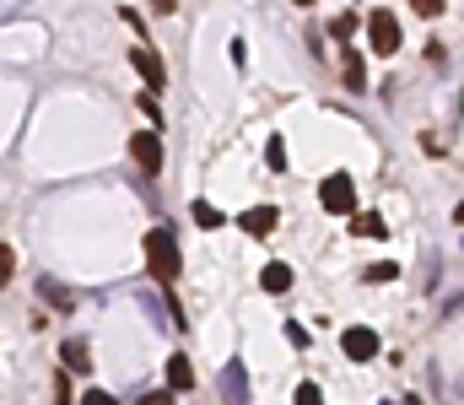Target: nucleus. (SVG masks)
Returning <instances> with one entry per match:
<instances>
[{
	"label": "nucleus",
	"mask_w": 464,
	"mask_h": 405,
	"mask_svg": "<svg viewBox=\"0 0 464 405\" xmlns=\"http://www.w3.org/2000/svg\"><path fill=\"white\" fill-rule=\"evenodd\" d=\"M146 265H151V275H157L162 286L179 281L184 260H179V238H173V227H151V233H146Z\"/></svg>",
	"instance_id": "nucleus-1"
},
{
	"label": "nucleus",
	"mask_w": 464,
	"mask_h": 405,
	"mask_svg": "<svg viewBox=\"0 0 464 405\" xmlns=\"http://www.w3.org/2000/svg\"><path fill=\"white\" fill-rule=\"evenodd\" d=\"M367 43H372V54H394L400 49V16L394 11H367Z\"/></svg>",
	"instance_id": "nucleus-2"
},
{
	"label": "nucleus",
	"mask_w": 464,
	"mask_h": 405,
	"mask_svg": "<svg viewBox=\"0 0 464 405\" xmlns=\"http://www.w3.org/2000/svg\"><path fill=\"white\" fill-rule=\"evenodd\" d=\"M319 200H324V211H335V217H356V184H351L346 173H330V178L319 184Z\"/></svg>",
	"instance_id": "nucleus-3"
},
{
	"label": "nucleus",
	"mask_w": 464,
	"mask_h": 405,
	"mask_svg": "<svg viewBox=\"0 0 464 405\" xmlns=\"http://www.w3.org/2000/svg\"><path fill=\"white\" fill-rule=\"evenodd\" d=\"M130 65L146 76V92H162V82H168V65H162V54H157V49H146V43H140V49H130Z\"/></svg>",
	"instance_id": "nucleus-4"
},
{
	"label": "nucleus",
	"mask_w": 464,
	"mask_h": 405,
	"mask_svg": "<svg viewBox=\"0 0 464 405\" xmlns=\"http://www.w3.org/2000/svg\"><path fill=\"white\" fill-rule=\"evenodd\" d=\"M341 352H346L351 362H372V357H378V335H372L367 324H351L346 335H341Z\"/></svg>",
	"instance_id": "nucleus-5"
},
{
	"label": "nucleus",
	"mask_w": 464,
	"mask_h": 405,
	"mask_svg": "<svg viewBox=\"0 0 464 405\" xmlns=\"http://www.w3.org/2000/svg\"><path fill=\"white\" fill-rule=\"evenodd\" d=\"M130 157H135V162H140L146 173H157V168H162V140H157L151 130L130 135Z\"/></svg>",
	"instance_id": "nucleus-6"
},
{
	"label": "nucleus",
	"mask_w": 464,
	"mask_h": 405,
	"mask_svg": "<svg viewBox=\"0 0 464 405\" xmlns=\"http://www.w3.org/2000/svg\"><path fill=\"white\" fill-rule=\"evenodd\" d=\"M237 222H243V233H254V238H270V233H276V222H281V211H276V206H254V211H243Z\"/></svg>",
	"instance_id": "nucleus-7"
},
{
	"label": "nucleus",
	"mask_w": 464,
	"mask_h": 405,
	"mask_svg": "<svg viewBox=\"0 0 464 405\" xmlns=\"http://www.w3.org/2000/svg\"><path fill=\"white\" fill-rule=\"evenodd\" d=\"M222 395H227V405H248V373L237 362H227V373H222Z\"/></svg>",
	"instance_id": "nucleus-8"
},
{
	"label": "nucleus",
	"mask_w": 464,
	"mask_h": 405,
	"mask_svg": "<svg viewBox=\"0 0 464 405\" xmlns=\"http://www.w3.org/2000/svg\"><path fill=\"white\" fill-rule=\"evenodd\" d=\"M168 390H195V362H189L184 352L168 357Z\"/></svg>",
	"instance_id": "nucleus-9"
},
{
	"label": "nucleus",
	"mask_w": 464,
	"mask_h": 405,
	"mask_svg": "<svg viewBox=\"0 0 464 405\" xmlns=\"http://www.w3.org/2000/svg\"><path fill=\"white\" fill-rule=\"evenodd\" d=\"M341 76H346L351 92H367V71H362V54H356V49H346V54H341Z\"/></svg>",
	"instance_id": "nucleus-10"
},
{
	"label": "nucleus",
	"mask_w": 464,
	"mask_h": 405,
	"mask_svg": "<svg viewBox=\"0 0 464 405\" xmlns=\"http://www.w3.org/2000/svg\"><path fill=\"white\" fill-rule=\"evenodd\" d=\"M189 217H195V227H206V233H217V227L227 222V217H222L211 200H195V206H189Z\"/></svg>",
	"instance_id": "nucleus-11"
},
{
	"label": "nucleus",
	"mask_w": 464,
	"mask_h": 405,
	"mask_svg": "<svg viewBox=\"0 0 464 405\" xmlns=\"http://www.w3.org/2000/svg\"><path fill=\"white\" fill-rule=\"evenodd\" d=\"M351 233H356V238H383L389 227H383V217H372V211H356V217H351Z\"/></svg>",
	"instance_id": "nucleus-12"
},
{
	"label": "nucleus",
	"mask_w": 464,
	"mask_h": 405,
	"mask_svg": "<svg viewBox=\"0 0 464 405\" xmlns=\"http://www.w3.org/2000/svg\"><path fill=\"white\" fill-rule=\"evenodd\" d=\"M259 286H265V292H286V286H292V270L286 265H265L259 270Z\"/></svg>",
	"instance_id": "nucleus-13"
},
{
	"label": "nucleus",
	"mask_w": 464,
	"mask_h": 405,
	"mask_svg": "<svg viewBox=\"0 0 464 405\" xmlns=\"http://www.w3.org/2000/svg\"><path fill=\"white\" fill-rule=\"evenodd\" d=\"M65 368H76V373H87V368H92V352H87V341H71V346H65Z\"/></svg>",
	"instance_id": "nucleus-14"
},
{
	"label": "nucleus",
	"mask_w": 464,
	"mask_h": 405,
	"mask_svg": "<svg viewBox=\"0 0 464 405\" xmlns=\"http://www.w3.org/2000/svg\"><path fill=\"white\" fill-rule=\"evenodd\" d=\"M38 292H44V297H49L54 308H71V292H65L60 281H49V275H44V281H38Z\"/></svg>",
	"instance_id": "nucleus-15"
},
{
	"label": "nucleus",
	"mask_w": 464,
	"mask_h": 405,
	"mask_svg": "<svg viewBox=\"0 0 464 405\" xmlns=\"http://www.w3.org/2000/svg\"><path fill=\"white\" fill-rule=\"evenodd\" d=\"M265 162H270V168H276V173H281V168H286V146H281V135H276V140H270V146H265Z\"/></svg>",
	"instance_id": "nucleus-16"
},
{
	"label": "nucleus",
	"mask_w": 464,
	"mask_h": 405,
	"mask_svg": "<svg viewBox=\"0 0 464 405\" xmlns=\"http://www.w3.org/2000/svg\"><path fill=\"white\" fill-rule=\"evenodd\" d=\"M297 405H324V390L319 384H297Z\"/></svg>",
	"instance_id": "nucleus-17"
},
{
	"label": "nucleus",
	"mask_w": 464,
	"mask_h": 405,
	"mask_svg": "<svg viewBox=\"0 0 464 405\" xmlns=\"http://www.w3.org/2000/svg\"><path fill=\"white\" fill-rule=\"evenodd\" d=\"M140 114H146V120H151V130H157V125H162V109H157V98H151V92H140Z\"/></svg>",
	"instance_id": "nucleus-18"
},
{
	"label": "nucleus",
	"mask_w": 464,
	"mask_h": 405,
	"mask_svg": "<svg viewBox=\"0 0 464 405\" xmlns=\"http://www.w3.org/2000/svg\"><path fill=\"white\" fill-rule=\"evenodd\" d=\"M367 275H372V281H394L400 265H394V260H378V265H367Z\"/></svg>",
	"instance_id": "nucleus-19"
},
{
	"label": "nucleus",
	"mask_w": 464,
	"mask_h": 405,
	"mask_svg": "<svg viewBox=\"0 0 464 405\" xmlns=\"http://www.w3.org/2000/svg\"><path fill=\"white\" fill-rule=\"evenodd\" d=\"M356 22H362L356 11H346V16H335V38H351V33H356Z\"/></svg>",
	"instance_id": "nucleus-20"
},
{
	"label": "nucleus",
	"mask_w": 464,
	"mask_h": 405,
	"mask_svg": "<svg viewBox=\"0 0 464 405\" xmlns=\"http://www.w3.org/2000/svg\"><path fill=\"white\" fill-rule=\"evenodd\" d=\"M140 405H173V390H151Z\"/></svg>",
	"instance_id": "nucleus-21"
},
{
	"label": "nucleus",
	"mask_w": 464,
	"mask_h": 405,
	"mask_svg": "<svg viewBox=\"0 0 464 405\" xmlns=\"http://www.w3.org/2000/svg\"><path fill=\"white\" fill-rule=\"evenodd\" d=\"M82 405H114V395H103V390H87V395H82Z\"/></svg>",
	"instance_id": "nucleus-22"
},
{
	"label": "nucleus",
	"mask_w": 464,
	"mask_h": 405,
	"mask_svg": "<svg viewBox=\"0 0 464 405\" xmlns=\"http://www.w3.org/2000/svg\"><path fill=\"white\" fill-rule=\"evenodd\" d=\"M454 222H464V206H454Z\"/></svg>",
	"instance_id": "nucleus-23"
}]
</instances>
